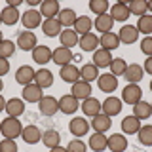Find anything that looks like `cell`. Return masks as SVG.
I'll return each mask as SVG.
<instances>
[{
    "label": "cell",
    "mask_w": 152,
    "mask_h": 152,
    "mask_svg": "<svg viewBox=\"0 0 152 152\" xmlns=\"http://www.w3.org/2000/svg\"><path fill=\"white\" fill-rule=\"evenodd\" d=\"M112 53L107 50H103V48H99L97 51H93V65L97 66V69H107V66H110L112 63Z\"/></svg>",
    "instance_id": "obj_23"
},
{
    "label": "cell",
    "mask_w": 152,
    "mask_h": 152,
    "mask_svg": "<svg viewBox=\"0 0 152 152\" xmlns=\"http://www.w3.org/2000/svg\"><path fill=\"white\" fill-rule=\"evenodd\" d=\"M150 107H152V103H150Z\"/></svg>",
    "instance_id": "obj_58"
},
{
    "label": "cell",
    "mask_w": 152,
    "mask_h": 152,
    "mask_svg": "<svg viewBox=\"0 0 152 152\" xmlns=\"http://www.w3.org/2000/svg\"><path fill=\"white\" fill-rule=\"evenodd\" d=\"M78 46L82 48V51H97L101 44H99V36H97V34H93V32H88V34L80 36Z\"/></svg>",
    "instance_id": "obj_22"
},
{
    "label": "cell",
    "mask_w": 152,
    "mask_h": 152,
    "mask_svg": "<svg viewBox=\"0 0 152 152\" xmlns=\"http://www.w3.org/2000/svg\"><path fill=\"white\" fill-rule=\"evenodd\" d=\"M142 70L145 72H148L152 76V57H146V61H145V66H142Z\"/></svg>",
    "instance_id": "obj_50"
},
{
    "label": "cell",
    "mask_w": 152,
    "mask_h": 152,
    "mask_svg": "<svg viewBox=\"0 0 152 152\" xmlns=\"http://www.w3.org/2000/svg\"><path fill=\"white\" fill-rule=\"evenodd\" d=\"M122 99L120 97H114V95H108L107 99L101 103V112L107 114V116H118L122 112Z\"/></svg>",
    "instance_id": "obj_3"
},
{
    "label": "cell",
    "mask_w": 152,
    "mask_h": 152,
    "mask_svg": "<svg viewBox=\"0 0 152 152\" xmlns=\"http://www.w3.org/2000/svg\"><path fill=\"white\" fill-rule=\"evenodd\" d=\"M107 139L108 137L104 135V133H91V137H89V141H88V146L91 148L93 152H103V150H107Z\"/></svg>",
    "instance_id": "obj_30"
},
{
    "label": "cell",
    "mask_w": 152,
    "mask_h": 152,
    "mask_svg": "<svg viewBox=\"0 0 152 152\" xmlns=\"http://www.w3.org/2000/svg\"><path fill=\"white\" fill-rule=\"evenodd\" d=\"M8 72H10V61L0 57V78H2V76H6Z\"/></svg>",
    "instance_id": "obj_49"
},
{
    "label": "cell",
    "mask_w": 152,
    "mask_h": 152,
    "mask_svg": "<svg viewBox=\"0 0 152 152\" xmlns=\"http://www.w3.org/2000/svg\"><path fill=\"white\" fill-rule=\"evenodd\" d=\"M99 76H101L99 74V69L93 63H86L82 69H80V80H84V82H88V84H91Z\"/></svg>",
    "instance_id": "obj_37"
},
{
    "label": "cell",
    "mask_w": 152,
    "mask_h": 152,
    "mask_svg": "<svg viewBox=\"0 0 152 152\" xmlns=\"http://www.w3.org/2000/svg\"><path fill=\"white\" fill-rule=\"evenodd\" d=\"M148 10H150V12H152V2H148Z\"/></svg>",
    "instance_id": "obj_56"
},
{
    "label": "cell",
    "mask_w": 152,
    "mask_h": 152,
    "mask_svg": "<svg viewBox=\"0 0 152 152\" xmlns=\"http://www.w3.org/2000/svg\"><path fill=\"white\" fill-rule=\"evenodd\" d=\"M80 108V101L72 95H63V97L59 99V110L63 114H74L76 110Z\"/></svg>",
    "instance_id": "obj_17"
},
{
    "label": "cell",
    "mask_w": 152,
    "mask_h": 152,
    "mask_svg": "<svg viewBox=\"0 0 152 152\" xmlns=\"http://www.w3.org/2000/svg\"><path fill=\"white\" fill-rule=\"evenodd\" d=\"M38 46V40H36V34L32 31H23L19 32L17 36V48L23 51H32L34 48Z\"/></svg>",
    "instance_id": "obj_5"
},
{
    "label": "cell",
    "mask_w": 152,
    "mask_h": 152,
    "mask_svg": "<svg viewBox=\"0 0 152 152\" xmlns=\"http://www.w3.org/2000/svg\"><path fill=\"white\" fill-rule=\"evenodd\" d=\"M137 31L142 32V34H146V36H150L152 34V15H142L139 17V21H137Z\"/></svg>",
    "instance_id": "obj_44"
},
{
    "label": "cell",
    "mask_w": 152,
    "mask_h": 152,
    "mask_svg": "<svg viewBox=\"0 0 152 152\" xmlns=\"http://www.w3.org/2000/svg\"><path fill=\"white\" fill-rule=\"evenodd\" d=\"M137 137H139V142L145 146H152V126L146 124V126H141V129L137 131Z\"/></svg>",
    "instance_id": "obj_42"
},
{
    "label": "cell",
    "mask_w": 152,
    "mask_h": 152,
    "mask_svg": "<svg viewBox=\"0 0 152 152\" xmlns=\"http://www.w3.org/2000/svg\"><path fill=\"white\" fill-rule=\"evenodd\" d=\"M42 32H44L46 36H50V38L59 36L61 34V23L57 21V17L44 19V21H42Z\"/></svg>",
    "instance_id": "obj_33"
},
{
    "label": "cell",
    "mask_w": 152,
    "mask_h": 152,
    "mask_svg": "<svg viewBox=\"0 0 152 152\" xmlns=\"http://www.w3.org/2000/svg\"><path fill=\"white\" fill-rule=\"evenodd\" d=\"M0 152H17V142L13 139H2L0 141Z\"/></svg>",
    "instance_id": "obj_47"
},
{
    "label": "cell",
    "mask_w": 152,
    "mask_h": 152,
    "mask_svg": "<svg viewBox=\"0 0 152 152\" xmlns=\"http://www.w3.org/2000/svg\"><path fill=\"white\" fill-rule=\"evenodd\" d=\"M34 74H36V70L32 69L31 65H23V66H19L15 70V82L25 88V86L34 82Z\"/></svg>",
    "instance_id": "obj_8"
},
{
    "label": "cell",
    "mask_w": 152,
    "mask_h": 152,
    "mask_svg": "<svg viewBox=\"0 0 152 152\" xmlns=\"http://www.w3.org/2000/svg\"><path fill=\"white\" fill-rule=\"evenodd\" d=\"M110 17L114 19V21H127V19H129V8H127V4L126 2H116V4H112L110 6Z\"/></svg>",
    "instance_id": "obj_19"
},
{
    "label": "cell",
    "mask_w": 152,
    "mask_h": 152,
    "mask_svg": "<svg viewBox=\"0 0 152 152\" xmlns=\"http://www.w3.org/2000/svg\"><path fill=\"white\" fill-rule=\"evenodd\" d=\"M4 89V82H2V78H0V91Z\"/></svg>",
    "instance_id": "obj_54"
},
{
    "label": "cell",
    "mask_w": 152,
    "mask_h": 152,
    "mask_svg": "<svg viewBox=\"0 0 152 152\" xmlns=\"http://www.w3.org/2000/svg\"><path fill=\"white\" fill-rule=\"evenodd\" d=\"M2 110H6V99L0 95V112H2Z\"/></svg>",
    "instance_id": "obj_53"
},
{
    "label": "cell",
    "mask_w": 152,
    "mask_h": 152,
    "mask_svg": "<svg viewBox=\"0 0 152 152\" xmlns=\"http://www.w3.org/2000/svg\"><path fill=\"white\" fill-rule=\"evenodd\" d=\"M21 19V13H19V10L17 8H13V6H6L0 12V21L4 23V25H15V23Z\"/></svg>",
    "instance_id": "obj_25"
},
{
    "label": "cell",
    "mask_w": 152,
    "mask_h": 152,
    "mask_svg": "<svg viewBox=\"0 0 152 152\" xmlns=\"http://www.w3.org/2000/svg\"><path fill=\"white\" fill-rule=\"evenodd\" d=\"M13 53H15V44H13L12 40L0 42V57H2V59H10Z\"/></svg>",
    "instance_id": "obj_45"
},
{
    "label": "cell",
    "mask_w": 152,
    "mask_h": 152,
    "mask_svg": "<svg viewBox=\"0 0 152 152\" xmlns=\"http://www.w3.org/2000/svg\"><path fill=\"white\" fill-rule=\"evenodd\" d=\"M76 19H78L76 17V12L70 10V8H63V10H59V13H57V21L61 23V27H66V28L74 27Z\"/></svg>",
    "instance_id": "obj_32"
},
{
    "label": "cell",
    "mask_w": 152,
    "mask_h": 152,
    "mask_svg": "<svg viewBox=\"0 0 152 152\" xmlns=\"http://www.w3.org/2000/svg\"><path fill=\"white\" fill-rule=\"evenodd\" d=\"M99 44H101L103 50L107 51H112L120 46V38H118V32H107V34H101L99 36Z\"/></svg>",
    "instance_id": "obj_29"
},
{
    "label": "cell",
    "mask_w": 152,
    "mask_h": 152,
    "mask_svg": "<svg viewBox=\"0 0 152 152\" xmlns=\"http://www.w3.org/2000/svg\"><path fill=\"white\" fill-rule=\"evenodd\" d=\"M80 108H82V112L86 114V116L93 118V116H97V114H101V101L95 99V97H88V99L82 101Z\"/></svg>",
    "instance_id": "obj_18"
},
{
    "label": "cell",
    "mask_w": 152,
    "mask_h": 152,
    "mask_svg": "<svg viewBox=\"0 0 152 152\" xmlns=\"http://www.w3.org/2000/svg\"><path fill=\"white\" fill-rule=\"evenodd\" d=\"M0 23H2V21H0Z\"/></svg>",
    "instance_id": "obj_59"
},
{
    "label": "cell",
    "mask_w": 152,
    "mask_h": 152,
    "mask_svg": "<svg viewBox=\"0 0 152 152\" xmlns=\"http://www.w3.org/2000/svg\"><path fill=\"white\" fill-rule=\"evenodd\" d=\"M59 13V2L57 0H44L40 4V15L46 19H53Z\"/></svg>",
    "instance_id": "obj_31"
},
{
    "label": "cell",
    "mask_w": 152,
    "mask_h": 152,
    "mask_svg": "<svg viewBox=\"0 0 152 152\" xmlns=\"http://www.w3.org/2000/svg\"><path fill=\"white\" fill-rule=\"evenodd\" d=\"M97 86H99L101 91L112 93V91H116V88H118V78H116V76H112L110 72H104V74H101L97 78Z\"/></svg>",
    "instance_id": "obj_12"
},
{
    "label": "cell",
    "mask_w": 152,
    "mask_h": 152,
    "mask_svg": "<svg viewBox=\"0 0 152 152\" xmlns=\"http://www.w3.org/2000/svg\"><path fill=\"white\" fill-rule=\"evenodd\" d=\"M51 53H53V51L48 46H36L34 50H32V59H34V63H38V65H46V63L51 61Z\"/></svg>",
    "instance_id": "obj_34"
},
{
    "label": "cell",
    "mask_w": 152,
    "mask_h": 152,
    "mask_svg": "<svg viewBox=\"0 0 152 152\" xmlns=\"http://www.w3.org/2000/svg\"><path fill=\"white\" fill-rule=\"evenodd\" d=\"M118 38H120V44H135L139 38V31L135 25H124L118 32Z\"/></svg>",
    "instance_id": "obj_16"
},
{
    "label": "cell",
    "mask_w": 152,
    "mask_h": 152,
    "mask_svg": "<svg viewBox=\"0 0 152 152\" xmlns=\"http://www.w3.org/2000/svg\"><path fill=\"white\" fill-rule=\"evenodd\" d=\"M42 97H44V91H42V88L36 86L34 82L23 88V101H27V103H40Z\"/></svg>",
    "instance_id": "obj_14"
},
{
    "label": "cell",
    "mask_w": 152,
    "mask_h": 152,
    "mask_svg": "<svg viewBox=\"0 0 152 152\" xmlns=\"http://www.w3.org/2000/svg\"><path fill=\"white\" fill-rule=\"evenodd\" d=\"M108 69H110V74L118 78V76H124V72H126V69H127V63H126V59H122V57H114Z\"/></svg>",
    "instance_id": "obj_41"
},
{
    "label": "cell",
    "mask_w": 152,
    "mask_h": 152,
    "mask_svg": "<svg viewBox=\"0 0 152 152\" xmlns=\"http://www.w3.org/2000/svg\"><path fill=\"white\" fill-rule=\"evenodd\" d=\"M127 8H129V13L131 15H146V12H148V2L146 0H133V2L127 4Z\"/></svg>",
    "instance_id": "obj_40"
},
{
    "label": "cell",
    "mask_w": 152,
    "mask_h": 152,
    "mask_svg": "<svg viewBox=\"0 0 152 152\" xmlns=\"http://www.w3.org/2000/svg\"><path fill=\"white\" fill-rule=\"evenodd\" d=\"M139 101H142V89L139 88V84H127L122 89V103L126 104H137Z\"/></svg>",
    "instance_id": "obj_2"
},
{
    "label": "cell",
    "mask_w": 152,
    "mask_h": 152,
    "mask_svg": "<svg viewBox=\"0 0 152 152\" xmlns=\"http://www.w3.org/2000/svg\"><path fill=\"white\" fill-rule=\"evenodd\" d=\"M69 131L72 133L74 137H84L86 133L89 131V122L86 118H80V116H74L72 120L69 122Z\"/></svg>",
    "instance_id": "obj_10"
},
{
    "label": "cell",
    "mask_w": 152,
    "mask_h": 152,
    "mask_svg": "<svg viewBox=\"0 0 152 152\" xmlns=\"http://www.w3.org/2000/svg\"><path fill=\"white\" fill-rule=\"evenodd\" d=\"M107 148L110 152H126L127 148V137L124 133H114L107 139Z\"/></svg>",
    "instance_id": "obj_9"
},
{
    "label": "cell",
    "mask_w": 152,
    "mask_h": 152,
    "mask_svg": "<svg viewBox=\"0 0 152 152\" xmlns=\"http://www.w3.org/2000/svg\"><path fill=\"white\" fill-rule=\"evenodd\" d=\"M150 114H152L150 103L139 101L137 104H133V116H135V118H139V120H146V118H150Z\"/></svg>",
    "instance_id": "obj_39"
},
{
    "label": "cell",
    "mask_w": 152,
    "mask_h": 152,
    "mask_svg": "<svg viewBox=\"0 0 152 152\" xmlns=\"http://www.w3.org/2000/svg\"><path fill=\"white\" fill-rule=\"evenodd\" d=\"M112 25H114V19L110 17V13H103V15H97L93 21V27L97 28L101 34H107V32L112 31Z\"/></svg>",
    "instance_id": "obj_27"
},
{
    "label": "cell",
    "mask_w": 152,
    "mask_h": 152,
    "mask_svg": "<svg viewBox=\"0 0 152 152\" xmlns=\"http://www.w3.org/2000/svg\"><path fill=\"white\" fill-rule=\"evenodd\" d=\"M4 40V36H2V31H0V42H2Z\"/></svg>",
    "instance_id": "obj_55"
},
{
    "label": "cell",
    "mask_w": 152,
    "mask_h": 152,
    "mask_svg": "<svg viewBox=\"0 0 152 152\" xmlns=\"http://www.w3.org/2000/svg\"><path fill=\"white\" fill-rule=\"evenodd\" d=\"M110 126H112L110 116H107V114H103V112L91 118V127H93L95 133H107L110 129Z\"/></svg>",
    "instance_id": "obj_21"
},
{
    "label": "cell",
    "mask_w": 152,
    "mask_h": 152,
    "mask_svg": "<svg viewBox=\"0 0 152 152\" xmlns=\"http://www.w3.org/2000/svg\"><path fill=\"white\" fill-rule=\"evenodd\" d=\"M142 76H145L142 66L137 65V63H131V65H127V69H126V72H124L122 78H126L129 84H139L142 80Z\"/></svg>",
    "instance_id": "obj_20"
},
{
    "label": "cell",
    "mask_w": 152,
    "mask_h": 152,
    "mask_svg": "<svg viewBox=\"0 0 152 152\" xmlns=\"http://www.w3.org/2000/svg\"><path fill=\"white\" fill-rule=\"evenodd\" d=\"M21 131H23V124L19 122V118H4L2 122H0V133L4 135V139H13L15 141V137H21Z\"/></svg>",
    "instance_id": "obj_1"
},
{
    "label": "cell",
    "mask_w": 152,
    "mask_h": 152,
    "mask_svg": "<svg viewBox=\"0 0 152 152\" xmlns=\"http://www.w3.org/2000/svg\"><path fill=\"white\" fill-rule=\"evenodd\" d=\"M59 76H61V80L63 82H69L70 86L76 84L80 80V69L76 65H65V66H61V70H59Z\"/></svg>",
    "instance_id": "obj_15"
},
{
    "label": "cell",
    "mask_w": 152,
    "mask_h": 152,
    "mask_svg": "<svg viewBox=\"0 0 152 152\" xmlns=\"http://www.w3.org/2000/svg\"><path fill=\"white\" fill-rule=\"evenodd\" d=\"M139 129H141V120L135 118L133 114L131 116H126L122 120V133L124 135H137Z\"/></svg>",
    "instance_id": "obj_26"
},
{
    "label": "cell",
    "mask_w": 152,
    "mask_h": 152,
    "mask_svg": "<svg viewBox=\"0 0 152 152\" xmlns=\"http://www.w3.org/2000/svg\"><path fill=\"white\" fill-rule=\"evenodd\" d=\"M21 0H8V6H13V8H19Z\"/></svg>",
    "instance_id": "obj_52"
},
{
    "label": "cell",
    "mask_w": 152,
    "mask_h": 152,
    "mask_svg": "<svg viewBox=\"0 0 152 152\" xmlns=\"http://www.w3.org/2000/svg\"><path fill=\"white\" fill-rule=\"evenodd\" d=\"M21 23L27 31H32L36 27H42V15H40V10H32L28 8L25 13H21Z\"/></svg>",
    "instance_id": "obj_4"
},
{
    "label": "cell",
    "mask_w": 152,
    "mask_h": 152,
    "mask_svg": "<svg viewBox=\"0 0 152 152\" xmlns=\"http://www.w3.org/2000/svg\"><path fill=\"white\" fill-rule=\"evenodd\" d=\"M70 95L76 97L78 101H84V99L91 97V84L84 82V80H78L76 84L70 86Z\"/></svg>",
    "instance_id": "obj_11"
},
{
    "label": "cell",
    "mask_w": 152,
    "mask_h": 152,
    "mask_svg": "<svg viewBox=\"0 0 152 152\" xmlns=\"http://www.w3.org/2000/svg\"><path fill=\"white\" fill-rule=\"evenodd\" d=\"M141 51L146 57H152V36H145L141 40Z\"/></svg>",
    "instance_id": "obj_48"
},
{
    "label": "cell",
    "mask_w": 152,
    "mask_h": 152,
    "mask_svg": "<svg viewBox=\"0 0 152 152\" xmlns=\"http://www.w3.org/2000/svg\"><path fill=\"white\" fill-rule=\"evenodd\" d=\"M66 150L69 152H86L88 150V145H86L84 141H80V139H72L66 145Z\"/></svg>",
    "instance_id": "obj_46"
},
{
    "label": "cell",
    "mask_w": 152,
    "mask_h": 152,
    "mask_svg": "<svg viewBox=\"0 0 152 152\" xmlns=\"http://www.w3.org/2000/svg\"><path fill=\"white\" fill-rule=\"evenodd\" d=\"M34 84H36V86H40L42 89L50 88V86L53 84V74H51V70H48L46 66L38 69V70H36V74H34Z\"/></svg>",
    "instance_id": "obj_28"
},
{
    "label": "cell",
    "mask_w": 152,
    "mask_h": 152,
    "mask_svg": "<svg viewBox=\"0 0 152 152\" xmlns=\"http://www.w3.org/2000/svg\"><path fill=\"white\" fill-rule=\"evenodd\" d=\"M150 91H152V80H150Z\"/></svg>",
    "instance_id": "obj_57"
},
{
    "label": "cell",
    "mask_w": 152,
    "mask_h": 152,
    "mask_svg": "<svg viewBox=\"0 0 152 152\" xmlns=\"http://www.w3.org/2000/svg\"><path fill=\"white\" fill-rule=\"evenodd\" d=\"M89 10H91L95 15H103V13H108L110 4H108V0H91L89 2Z\"/></svg>",
    "instance_id": "obj_43"
},
{
    "label": "cell",
    "mask_w": 152,
    "mask_h": 152,
    "mask_svg": "<svg viewBox=\"0 0 152 152\" xmlns=\"http://www.w3.org/2000/svg\"><path fill=\"white\" fill-rule=\"evenodd\" d=\"M21 137H23V141H25L27 145H36V142L42 141V131H40V127H38V126L31 124V126L23 127Z\"/></svg>",
    "instance_id": "obj_13"
},
{
    "label": "cell",
    "mask_w": 152,
    "mask_h": 152,
    "mask_svg": "<svg viewBox=\"0 0 152 152\" xmlns=\"http://www.w3.org/2000/svg\"><path fill=\"white\" fill-rule=\"evenodd\" d=\"M91 27H93V23H91V19H89L88 15H78L72 31L78 36H84V34H88V32H91Z\"/></svg>",
    "instance_id": "obj_36"
},
{
    "label": "cell",
    "mask_w": 152,
    "mask_h": 152,
    "mask_svg": "<svg viewBox=\"0 0 152 152\" xmlns=\"http://www.w3.org/2000/svg\"><path fill=\"white\" fill-rule=\"evenodd\" d=\"M6 112H8V116H12V118H19L25 112V101H23V99H17V97L8 99L6 101Z\"/></svg>",
    "instance_id": "obj_24"
},
{
    "label": "cell",
    "mask_w": 152,
    "mask_h": 152,
    "mask_svg": "<svg viewBox=\"0 0 152 152\" xmlns=\"http://www.w3.org/2000/svg\"><path fill=\"white\" fill-rule=\"evenodd\" d=\"M59 40H61V46H63V48H69V50H72L74 46H78L80 36L76 34L72 28H65V31H61Z\"/></svg>",
    "instance_id": "obj_35"
},
{
    "label": "cell",
    "mask_w": 152,
    "mask_h": 152,
    "mask_svg": "<svg viewBox=\"0 0 152 152\" xmlns=\"http://www.w3.org/2000/svg\"><path fill=\"white\" fill-rule=\"evenodd\" d=\"M42 142L48 146V148H55V146L61 145V135L57 129H46L42 133Z\"/></svg>",
    "instance_id": "obj_38"
},
{
    "label": "cell",
    "mask_w": 152,
    "mask_h": 152,
    "mask_svg": "<svg viewBox=\"0 0 152 152\" xmlns=\"http://www.w3.org/2000/svg\"><path fill=\"white\" fill-rule=\"evenodd\" d=\"M51 61H53L55 65H59V69H61V66H65V65H70V61H74L72 50L59 46L57 50H53V53H51Z\"/></svg>",
    "instance_id": "obj_7"
},
{
    "label": "cell",
    "mask_w": 152,
    "mask_h": 152,
    "mask_svg": "<svg viewBox=\"0 0 152 152\" xmlns=\"http://www.w3.org/2000/svg\"><path fill=\"white\" fill-rule=\"evenodd\" d=\"M50 152H69V150H66V146H55V148H50Z\"/></svg>",
    "instance_id": "obj_51"
},
{
    "label": "cell",
    "mask_w": 152,
    "mask_h": 152,
    "mask_svg": "<svg viewBox=\"0 0 152 152\" xmlns=\"http://www.w3.org/2000/svg\"><path fill=\"white\" fill-rule=\"evenodd\" d=\"M38 108H40L42 116H53V114L59 110V99L51 97V95H44L38 103Z\"/></svg>",
    "instance_id": "obj_6"
}]
</instances>
